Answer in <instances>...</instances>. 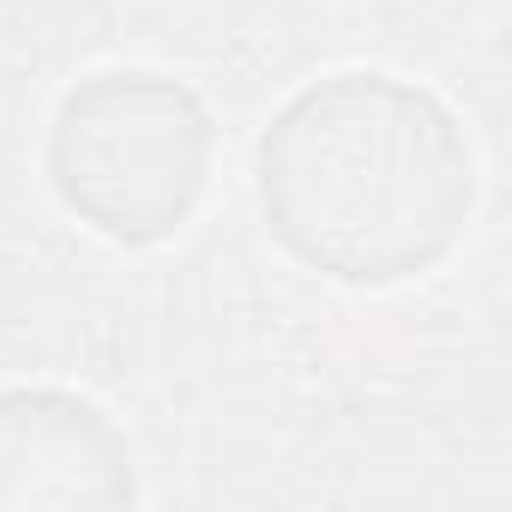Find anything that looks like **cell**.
<instances>
[{"instance_id":"obj_1","label":"cell","mask_w":512,"mask_h":512,"mask_svg":"<svg viewBox=\"0 0 512 512\" xmlns=\"http://www.w3.org/2000/svg\"><path fill=\"white\" fill-rule=\"evenodd\" d=\"M272 235L326 278L398 284L458 247L476 163L458 121L392 73H332L260 139Z\"/></svg>"},{"instance_id":"obj_2","label":"cell","mask_w":512,"mask_h":512,"mask_svg":"<svg viewBox=\"0 0 512 512\" xmlns=\"http://www.w3.org/2000/svg\"><path fill=\"white\" fill-rule=\"evenodd\" d=\"M205 163L211 121L199 97L163 73H91L55 109V193L109 241L175 235L205 193Z\"/></svg>"},{"instance_id":"obj_3","label":"cell","mask_w":512,"mask_h":512,"mask_svg":"<svg viewBox=\"0 0 512 512\" xmlns=\"http://www.w3.org/2000/svg\"><path fill=\"white\" fill-rule=\"evenodd\" d=\"M127 446L97 404L67 392L0 398V500H121Z\"/></svg>"}]
</instances>
